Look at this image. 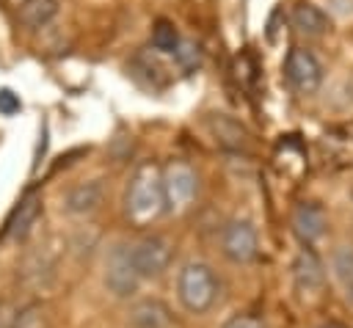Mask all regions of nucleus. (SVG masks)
Here are the masks:
<instances>
[{
	"label": "nucleus",
	"instance_id": "nucleus-13",
	"mask_svg": "<svg viewBox=\"0 0 353 328\" xmlns=\"http://www.w3.org/2000/svg\"><path fill=\"white\" fill-rule=\"evenodd\" d=\"M130 322H132V328H168L171 314L160 300L143 298L130 309Z\"/></svg>",
	"mask_w": 353,
	"mask_h": 328
},
{
	"label": "nucleus",
	"instance_id": "nucleus-15",
	"mask_svg": "<svg viewBox=\"0 0 353 328\" xmlns=\"http://www.w3.org/2000/svg\"><path fill=\"white\" fill-rule=\"evenodd\" d=\"M334 270H336V278L345 289V298L353 303V245H342L334 254Z\"/></svg>",
	"mask_w": 353,
	"mask_h": 328
},
{
	"label": "nucleus",
	"instance_id": "nucleus-17",
	"mask_svg": "<svg viewBox=\"0 0 353 328\" xmlns=\"http://www.w3.org/2000/svg\"><path fill=\"white\" fill-rule=\"evenodd\" d=\"M174 55H176V61H179V66L182 69H196L199 63H201V52H199V47H193L190 41H179V47L174 50Z\"/></svg>",
	"mask_w": 353,
	"mask_h": 328
},
{
	"label": "nucleus",
	"instance_id": "nucleus-19",
	"mask_svg": "<svg viewBox=\"0 0 353 328\" xmlns=\"http://www.w3.org/2000/svg\"><path fill=\"white\" fill-rule=\"evenodd\" d=\"M223 328H268V322L256 314H234L223 322Z\"/></svg>",
	"mask_w": 353,
	"mask_h": 328
},
{
	"label": "nucleus",
	"instance_id": "nucleus-3",
	"mask_svg": "<svg viewBox=\"0 0 353 328\" xmlns=\"http://www.w3.org/2000/svg\"><path fill=\"white\" fill-rule=\"evenodd\" d=\"M127 251H130L132 270L141 281L160 278L171 267V259H174V245L163 234H146L135 240L132 245H127Z\"/></svg>",
	"mask_w": 353,
	"mask_h": 328
},
{
	"label": "nucleus",
	"instance_id": "nucleus-20",
	"mask_svg": "<svg viewBox=\"0 0 353 328\" xmlns=\"http://www.w3.org/2000/svg\"><path fill=\"white\" fill-rule=\"evenodd\" d=\"M19 107H22L19 96L11 88H0V113L3 116H14V113H19Z\"/></svg>",
	"mask_w": 353,
	"mask_h": 328
},
{
	"label": "nucleus",
	"instance_id": "nucleus-9",
	"mask_svg": "<svg viewBox=\"0 0 353 328\" xmlns=\"http://www.w3.org/2000/svg\"><path fill=\"white\" fill-rule=\"evenodd\" d=\"M61 8V0H22L14 11H17V22L25 25L28 30H36V28H44L55 19Z\"/></svg>",
	"mask_w": 353,
	"mask_h": 328
},
{
	"label": "nucleus",
	"instance_id": "nucleus-8",
	"mask_svg": "<svg viewBox=\"0 0 353 328\" xmlns=\"http://www.w3.org/2000/svg\"><path fill=\"white\" fill-rule=\"evenodd\" d=\"M292 276H295V284L301 292H317L325 281V270H323V262L317 259L314 251L303 248L295 262H292Z\"/></svg>",
	"mask_w": 353,
	"mask_h": 328
},
{
	"label": "nucleus",
	"instance_id": "nucleus-14",
	"mask_svg": "<svg viewBox=\"0 0 353 328\" xmlns=\"http://www.w3.org/2000/svg\"><path fill=\"white\" fill-rule=\"evenodd\" d=\"M292 25L306 36H323L331 28V19L314 3H298L292 8Z\"/></svg>",
	"mask_w": 353,
	"mask_h": 328
},
{
	"label": "nucleus",
	"instance_id": "nucleus-2",
	"mask_svg": "<svg viewBox=\"0 0 353 328\" xmlns=\"http://www.w3.org/2000/svg\"><path fill=\"white\" fill-rule=\"evenodd\" d=\"M176 298L185 311L204 314L221 298V278L207 262H188L176 276Z\"/></svg>",
	"mask_w": 353,
	"mask_h": 328
},
{
	"label": "nucleus",
	"instance_id": "nucleus-12",
	"mask_svg": "<svg viewBox=\"0 0 353 328\" xmlns=\"http://www.w3.org/2000/svg\"><path fill=\"white\" fill-rule=\"evenodd\" d=\"M102 201V185L99 182H80L63 196V209L72 215H88Z\"/></svg>",
	"mask_w": 353,
	"mask_h": 328
},
{
	"label": "nucleus",
	"instance_id": "nucleus-4",
	"mask_svg": "<svg viewBox=\"0 0 353 328\" xmlns=\"http://www.w3.org/2000/svg\"><path fill=\"white\" fill-rule=\"evenodd\" d=\"M160 182H163V198H165V212H182L193 204L196 193H199V176L188 163H168L160 171Z\"/></svg>",
	"mask_w": 353,
	"mask_h": 328
},
{
	"label": "nucleus",
	"instance_id": "nucleus-22",
	"mask_svg": "<svg viewBox=\"0 0 353 328\" xmlns=\"http://www.w3.org/2000/svg\"><path fill=\"white\" fill-rule=\"evenodd\" d=\"M8 328H11V325H8Z\"/></svg>",
	"mask_w": 353,
	"mask_h": 328
},
{
	"label": "nucleus",
	"instance_id": "nucleus-1",
	"mask_svg": "<svg viewBox=\"0 0 353 328\" xmlns=\"http://www.w3.org/2000/svg\"><path fill=\"white\" fill-rule=\"evenodd\" d=\"M124 212L135 223H152L165 212V198H163V182H160V168L146 163L141 165L124 193Z\"/></svg>",
	"mask_w": 353,
	"mask_h": 328
},
{
	"label": "nucleus",
	"instance_id": "nucleus-21",
	"mask_svg": "<svg viewBox=\"0 0 353 328\" xmlns=\"http://www.w3.org/2000/svg\"><path fill=\"white\" fill-rule=\"evenodd\" d=\"M19 3H22V0H6V6H8V8H17Z\"/></svg>",
	"mask_w": 353,
	"mask_h": 328
},
{
	"label": "nucleus",
	"instance_id": "nucleus-10",
	"mask_svg": "<svg viewBox=\"0 0 353 328\" xmlns=\"http://www.w3.org/2000/svg\"><path fill=\"white\" fill-rule=\"evenodd\" d=\"M39 215H41V196L39 193H28L19 201V207L14 209L11 221H8V229H6L8 237H14V240L28 237V232L33 229V223L39 221Z\"/></svg>",
	"mask_w": 353,
	"mask_h": 328
},
{
	"label": "nucleus",
	"instance_id": "nucleus-5",
	"mask_svg": "<svg viewBox=\"0 0 353 328\" xmlns=\"http://www.w3.org/2000/svg\"><path fill=\"white\" fill-rule=\"evenodd\" d=\"M221 251L234 265L254 262L259 254V237H256V229L251 226V221H243V218L229 221L221 229Z\"/></svg>",
	"mask_w": 353,
	"mask_h": 328
},
{
	"label": "nucleus",
	"instance_id": "nucleus-18",
	"mask_svg": "<svg viewBox=\"0 0 353 328\" xmlns=\"http://www.w3.org/2000/svg\"><path fill=\"white\" fill-rule=\"evenodd\" d=\"M11 328H44V314H41V306H28L19 311L17 322Z\"/></svg>",
	"mask_w": 353,
	"mask_h": 328
},
{
	"label": "nucleus",
	"instance_id": "nucleus-7",
	"mask_svg": "<svg viewBox=\"0 0 353 328\" xmlns=\"http://www.w3.org/2000/svg\"><path fill=\"white\" fill-rule=\"evenodd\" d=\"M284 77L290 80V85L301 94H314L323 83V66L314 58V52L303 50V47H292L287 61H284Z\"/></svg>",
	"mask_w": 353,
	"mask_h": 328
},
{
	"label": "nucleus",
	"instance_id": "nucleus-6",
	"mask_svg": "<svg viewBox=\"0 0 353 328\" xmlns=\"http://www.w3.org/2000/svg\"><path fill=\"white\" fill-rule=\"evenodd\" d=\"M102 281L108 287V292L113 298H132L138 292L141 278L132 270L130 262V251L127 245H113L105 256V270H102Z\"/></svg>",
	"mask_w": 353,
	"mask_h": 328
},
{
	"label": "nucleus",
	"instance_id": "nucleus-11",
	"mask_svg": "<svg viewBox=\"0 0 353 328\" xmlns=\"http://www.w3.org/2000/svg\"><path fill=\"white\" fill-rule=\"evenodd\" d=\"M292 229L303 243H314L325 232V212L317 204H298L292 212Z\"/></svg>",
	"mask_w": 353,
	"mask_h": 328
},
{
	"label": "nucleus",
	"instance_id": "nucleus-16",
	"mask_svg": "<svg viewBox=\"0 0 353 328\" xmlns=\"http://www.w3.org/2000/svg\"><path fill=\"white\" fill-rule=\"evenodd\" d=\"M179 41H182V39H179L174 22L157 19V22L152 25V47H154V50H160V52H174V50L179 47Z\"/></svg>",
	"mask_w": 353,
	"mask_h": 328
}]
</instances>
